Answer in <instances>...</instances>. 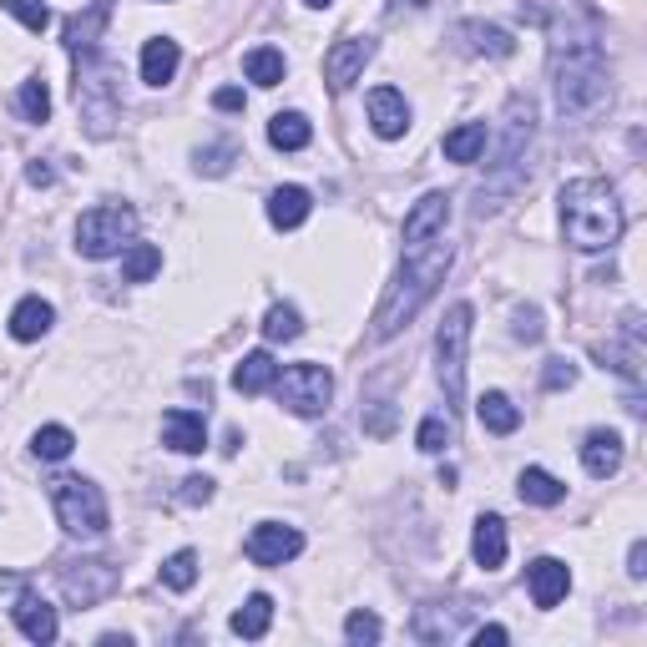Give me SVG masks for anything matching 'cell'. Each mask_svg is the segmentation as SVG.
Masks as SVG:
<instances>
[{
	"label": "cell",
	"instance_id": "cell-40",
	"mask_svg": "<svg viewBox=\"0 0 647 647\" xmlns=\"http://www.w3.org/2000/svg\"><path fill=\"white\" fill-rule=\"evenodd\" d=\"M542 334H546V324H542V314H536V309H516V339L536 344Z\"/></svg>",
	"mask_w": 647,
	"mask_h": 647
},
{
	"label": "cell",
	"instance_id": "cell-45",
	"mask_svg": "<svg viewBox=\"0 0 647 647\" xmlns=\"http://www.w3.org/2000/svg\"><path fill=\"white\" fill-rule=\"evenodd\" d=\"M26 177H31V187H51V183H56V172L46 167V162H31Z\"/></svg>",
	"mask_w": 647,
	"mask_h": 647
},
{
	"label": "cell",
	"instance_id": "cell-47",
	"mask_svg": "<svg viewBox=\"0 0 647 647\" xmlns=\"http://www.w3.org/2000/svg\"><path fill=\"white\" fill-rule=\"evenodd\" d=\"M304 5H330V0H304Z\"/></svg>",
	"mask_w": 647,
	"mask_h": 647
},
{
	"label": "cell",
	"instance_id": "cell-25",
	"mask_svg": "<svg viewBox=\"0 0 647 647\" xmlns=\"http://www.w3.org/2000/svg\"><path fill=\"white\" fill-rule=\"evenodd\" d=\"M309 208H314V203H309L304 187H278L274 198H268V223L274 228H299L309 218Z\"/></svg>",
	"mask_w": 647,
	"mask_h": 647
},
{
	"label": "cell",
	"instance_id": "cell-11",
	"mask_svg": "<svg viewBox=\"0 0 647 647\" xmlns=\"http://www.w3.org/2000/svg\"><path fill=\"white\" fill-rule=\"evenodd\" d=\"M243 552H249L253 567H284V562H293V556L304 552V536L293 527H284V521H264V527H253Z\"/></svg>",
	"mask_w": 647,
	"mask_h": 647
},
{
	"label": "cell",
	"instance_id": "cell-9",
	"mask_svg": "<svg viewBox=\"0 0 647 647\" xmlns=\"http://www.w3.org/2000/svg\"><path fill=\"white\" fill-rule=\"evenodd\" d=\"M77 106L92 137H106L112 132V122H117V86H112V71L106 67H92V61H81L77 71Z\"/></svg>",
	"mask_w": 647,
	"mask_h": 647
},
{
	"label": "cell",
	"instance_id": "cell-20",
	"mask_svg": "<svg viewBox=\"0 0 647 647\" xmlns=\"http://www.w3.org/2000/svg\"><path fill=\"white\" fill-rule=\"evenodd\" d=\"M177 61H183V51H177V41L158 36L142 46V81L147 86H167L172 77H177Z\"/></svg>",
	"mask_w": 647,
	"mask_h": 647
},
{
	"label": "cell",
	"instance_id": "cell-26",
	"mask_svg": "<svg viewBox=\"0 0 647 647\" xmlns=\"http://www.w3.org/2000/svg\"><path fill=\"white\" fill-rule=\"evenodd\" d=\"M516 490H521V501H531V506H556L567 496V486H562L552 471H542V465H527L521 481H516Z\"/></svg>",
	"mask_w": 647,
	"mask_h": 647
},
{
	"label": "cell",
	"instance_id": "cell-18",
	"mask_svg": "<svg viewBox=\"0 0 647 647\" xmlns=\"http://www.w3.org/2000/svg\"><path fill=\"white\" fill-rule=\"evenodd\" d=\"M162 440H167L177 455H198V450L208 446L203 415L198 409H167V415H162Z\"/></svg>",
	"mask_w": 647,
	"mask_h": 647
},
{
	"label": "cell",
	"instance_id": "cell-2",
	"mask_svg": "<svg viewBox=\"0 0 647 647\" xmlns=\"http://www.w3.org/2000/svg\"><path fill=\"white\" fill-rule=\"evenodd\" d=\"M562 228L581 253H602L622 239V203L602 177H571L562 187Z\"/></svg>",
	"mask_w": 647,
	"mask_h": 647
},
{
	"label": "cell",
	"instance_id": "cell-19",
	"mask_svg": "<svg viewBox=\"0 0 647 647\" xmlns=\"http://www.w3.org/2000/svg\"><path fill=\"white\" fill-rule=\"evenodd\" d=\"M471 556H476V567H486V571H496L506 562V521H501V516H481V521H476Z\"/></svg>",
	"mask_w": 647,
	"mask_h": 647
},
{
	"label": "cell",
	"instance_id": "cell-12",
	"mask_svg": "<svg viewBox=\"0 0 647 647\" xmlns=\"http://www.w3.org/2000/svg\"><path fill=\"white\" fill-rule=\"evenodd\" d=\"M374 56V46L365 36H344L330 46V56H324V81H330L334 92H344V86H355L359 71H365V61Z\"/></svg>",
	"mask_w": 647,
	"mask_h": 647
},
{
	"label": "cell",
	"instance_id": "cell-16",
	"mask_svg": "<svg viewBox=\"0 0 647 647\" xmlns=\"http://www.w3.org/2000/svg\"><path fill=\"white\" fill-rule=\"evenodd\" d=\"M581 465H587V476L608 481L622 471V436L617 430H592V436L581 440Z\"/></svg>",
	"mask_w": 647,
	"mask_h": 647
},
{
	"label": "cell",
	"instance_id": "cell-21",
	"mask_svg": "<svg viewBox=\"0 0 647 647\" xmlns=\"http://www.w3.org/2000/svg\"><path fill=\"white\" fill-rule=\"evenodd\" d=\"M274 380H278V365H274V355H268V349H253V355H243L239 370H233V390H239V395H264Z\"/></svg>",
	"mask_w": 647,
	"mask_h": 647
},
{
	"label": "cell",
	"instance_id": "cell-31",
	"mask_svg": "<svg viewBox=\"0 0 647 647\" xmlns=\"http://www.w3.org/2000/svg\"><path fill=\"white\" fill-rule=\"evenodd\" d=\"M158 268H162V249H152V243H127V258H122V278H127V284H147Z\"/></svg>",
	"mask_w": 647,
	"mask_h": 647
},
{
	"label": "cell",
	"instance_id": "cell-17",
	"mask_svg": "<svg viewBox=\"0 0 647 647\" xmlns=\"http://www.w3.org/2000/svg\"><path fill=\"white\" fill-rule=\"evenodd\" d=\"M11 617H15V627L31 637V643H56V633H61V622H56V608L46 602V597H21L11 608Z\"/></svg>",
	"mask_w": 647,
	"mask_h": 647
},
{
	"label": "cell",
	"instance_id": "cell-8",
	"mask_svg": "<svg viewBox=\"0 0 647 647\" xmlns=\"http://www.w3.org/2000/svg\"><path fill=\"white\" fill-rule=\"evenodd\" d=\"M531 127H536V106H531V96H511V106H506V137L501 147H496V177H501V193H511V187H521V172H516V162H521V152H527L531 142Z\"/></svg>",
	"mask_w": 647,
	"mask_h": 647
},
{
	"label": "cell",
	"instance_id": "cell-38",
	"mask_svg": "<svg viewBox=\"0 0 647 647\" xmlns=\"http://www.w3.org/2000/svg\"><path fill=\"white\" fill-rule=\"evenodd\" d=\"M415 440H420V450H425V455H440V450L450 446V425L440 420V415H430V420L420 425V436H415Z\"/></svg>",
	"mask_w": 647,
	"mask_h": 647
},
{
	"label": "cell",
	"instance_id": "cell-34",
	"mask_svg": "<svg viewBox=\"0 0 647 647\" xmlns=\"http://www.w3.org/2000/svg\"><path fill=\"white\" fill-rule=\"evenodd\" d=\"M15 106H21V117H26V122H46V117H51V92H46V81H21Z\"/></svg>",
	"mask_w": 647,
	"mask_h": 647
},
{
	"label": "cell",
	"instance_id": "cell-13",
	"mask_svg": "<svg viewBox=\"0 0 647 647\" xmlns=\"http://www.w3.org/2000/svg\"><path fill=\"white\" fill-rule=\"evenodd\" d=\"M446 218H450V198H446V193H425V198L409 208V218H405V253L420 249V243H430V239H440V233H446Z\"/></svg>",
	"mask_w": 647,
	"mask_h": 647
},
{
	"label": "cell",
	"instance_id": "cell-28",
	"mask_svg": "<svg viewBox=\"0 0 647 647\" xmlns=\"http://www.w3.org/2000/svg\"><path fill=\"white\" fill-rule=\"evenodd\" d=\"M486 122H461L455 132H446V158L450 162H481L486 152Z\"/></svg>",
	"mask_w": 647,
	"mask_h": 647
},
{
	"label": "cell",
	"instance_id": "cell-1",
	"mask_svg": "<svg viewBox=\"0 0 647 647\" xmlns=\"http://www.w3.org/2000/svg\"><path fill=\"white\" fill-rule=\"evenodd\" d=\"M446 268H450V243L446 239H430V243H420V249H409L405 253V268H400V278H395V289L384 293V304H380V314H374V339H395L400 330H405L409 319L420 314V304L436 293V284L446 278Z\"/></svg>",
	"mask_w": 647,
	"mask_h": 647
},
{
	"label": "cell",
	"instance_id": "cell-43",
	"mask_svg": "<svg viewBox=\"0 0 647 647\" xmlns=\"http://www.w3.org/2000/svg\"><path fill=\"white\" fill-rule=\"evenodd\" d=\"M627 577H647V542H633V552H627Z\"/></svg>",
	"mask_w": 647,
	"mask_h": 647
},
{
	"label": "cell",
	"instance_id": "cell-24",
	"mask_svg": "<svg viewBox=\"0 0 647 647\" xmlns=\"http://www.w3.org/2000/svg\"><path fill=\"white\" fill-rule=\"evenodd\" d=\"M309 137H314V127H309L304 112H278V117L268 122V142H274L278 152H304Z\"/></svg>",
	"mask_w": 647,
	"mask_h": 647
},
{
	"label": "cell",
	"instance_id": "cell-39",
	"mask_svg": "<svg viewBox=\"0 0 647 647\" xmlns=\"http://www.w3.org/2000/svg\"><path fill=\"white\" fill-rule=\"evenodd\" d=\"M571 380H577V365H571V359H546V370H542L546 390H567Z\"/></svg>",
	"mask_w": 647,
	"mask_h": 647
},
{
	"label": "cell",
	"instance_id": "cell-36",
	"mask_svg": "<svg viewBox=\"0 0 647 647\" xmlns=\"http://www.w3.org/2000/svg\"><path fill=\"white\" fill-rule=\"evenodd\" d=\"M0 11H11L15 21H21L26 31H36V36H41L46 26H51V11H46L41 0H0Z\"/></svg>",
	"mask_w": 647,
	"mask_h": 647
},
{
	"label": "cell",
	"instance_id": "cell-22",
	"mask_svg": "<svg viewBox=\"0 0 647 647\" xmlns=\"http://www.w3.org/2000/svg\"><path fill=\"white\" fill-rule=\"evenodd\" d=\"M56 324V309L46 304V299H36V293H31V299H21V304L11 309V334L21 344H31V339H41V334L51 330Z\"/></svg>",
	"mask_w": 647,
	"mask_h": 647
},
{
	"label": "cell",
	"instance_id": "cell-7",
	"mask_svg": "<svg viewBox=\"0 0 647 647\" xmlns=\"http://www.w3.org/2000/svg\"><path fill=\"white\" fill-rule=\"evenodd\" d=\"M278 384V405H289L293 415H324L334 400V374L324 370V365H289L284 370V380Z\"/></svg>",
	"mask_w": 647,
	"mask_h": 647
},
{
	"label": "cell",
	"instance_id": "cell-5",
	"mask_svg": "<svg viewBox=\"0 0 647 647\" xmlns=\"http://www.w3.org/2000/svg\"><path fill=\"white\" fill-rule=\"evenodd\" d=\"M465 349H471V304H450L446 324L436 334V370L450 405L465 400Z\"/></svg>",
	"mask_w": 647,
	"mask_h": 647
},
{
	"label": "cell",
	"instance_id": "cell-15",
	"mask_svg": "<svg viewBox=\"0 0 647 647\" xmlns=\"http://www.w3.org/2000/svg\"><path fill=\"white\" fill-rule=\"evenodd\" d=\"M370 122H374V132H380L384 142L405 137V127H409V106H405V96H400L395 86H374V92H370Z\"/></svg>",
	"mask_w": 647,
	"mask_h": 647
},
{
	"label": "cell",
	"instance_id": "cell-37",
	"mask_svg": "<svg viewBox=\"0 0 647 647\" xmlns=\"http://www.w3.org/2000/svg\"><path fill=\"white\" fill-rule=\"evenodd\" d=\"M380 617H374V612H349V622H344V637H349V643H380Z\"/></svg>",
	"mask_w": 647,
	"mask_h": 647
},
{
	"label": "cell",
	"instance_id": "cell-44",
	"mask_svg": "<svg viewBox=\"0 0 647 647\" xmlns=\"http://www.w3.org/2000/svg\"><path fill=\"white\" fill-rule=\"evenodd\" d=\"M212 106H218V112H239L243 92H239V86H223V92H212Z\"/></svg>",
	"mask_w": 647,
	"mask_h": 647
},
{
	"label": "cell",
	"instance_id": "cell-14",
	"mask_svg": "<svg viewBox=\"0 0 647 647\" xmlns=\"http://www.w3.org/2000/svg\"><path fill=\"white\" fill-rule=\"evenodd\" d=\"M527 577H531V602H536V608H556V602L567 597V587H571L567 562H556V556H542V562H531Z\"/></svg>",
	"mask_w": 647,
	"mask_h": 647
},
{
	"label": "cell",
	"instance_id": "cell-30",
	"mask_svg": "<svg viewBox=\"0 0 647 647\" xmlns=\"http://www.w3.org/2000/svg\"><path fill=\"white\" fill-rule=\"evenodd\" d=\"M243 77H249L253 86H278V81H284V51H274V46L249 51L243 56Z\"/></svg>",
	"mask_w": 647,
	"mask_h": 647
},
{
	"label": "cell",
	"instance_id": "cell-6",
	"mask_svg": "<svg viewBox=\"0 0 647 647\" xmlns=\"http://www.w3.org/2000/svg\"><path fill=\"white\" fill-rule=\"evenodd\" d=\"M137 233V212L122 208V203H106V208H92L77 223V253L81 258H112L132 243Z\"/></svg>",
	"mask_w": 647,
	"mask_h": 647
},
{
	"label": "cell",
	"instance_id": "cell-3",
	"mask_svg": "<svg viewBox=\"0 0 647 647\" xmlns=\"http://www.w3.org/2000/svg\"><path fill=\"white\" fill-rule=\"evenodd\" d=\"M602 96H608V56L597 41H581L567 56H556V106L567 117L592 112Z\"/></svg>",
	"mask_w": 647,
	"mask_h": 647
},
{
	"label": "cell",
	"instance_id": "cell-29",
	"mask_svg": "<svg viewBox=\"0 0 647 647\" xmlns=\"http://www.w3.org/2000/svg\"><path fill=\"white\" fill-rule=\"evenodd\" d=\"M268 622H274V597L253 592L249 602L233 612V633H239V637H264V633H268Z\"/></svg>",
	"mask_w": 647,
	"mask_h": 647
},
{
	"label": "cell",
	"instance_id": "cell-35",
	"mask_svg": "<svg viewBox=\"0 0 647 647\" xmlns=\"http://www.w3.org/2000/svg\"><path fill=\"white\" fill-rule=\"evenodd\" d=\"M264 334L268 339H299V334H304V319H299L293 304H274L264 319Z\"/></svg>",
	"mask_w": 647,
	"mask_h": 647
},
{
	"label": "cell",
	"instance_id": "cell-42",
	"mask_svg": "<svg viewBox=\"0 0 647 647\" xmlns=\"http://www.w3.org/2000/svg\"><path fill=\"white\" fill-rule=\"evenodd\" d=\"M228 158H233V147H212V152H198V167L203 172H228Z\"/></svg>",
	"mask_w": 647,
	"mask_h": 647
},
{
	"label": "cell",
	"instance_id": "cell-41",
	"mask_svg": "<svg viewBox=\"0 0 647 647\" xmlns=\"http://www.w3.org/2000/svg\"><path fill=\"white\" fill-rule=\"evenodd\" d=\"M183 501H187V506L212 501V481H208V476H187V481H183Z\"/></svg>",
	"mask_w": 647,
	"mask_h": 647
},
{
	"label": "cell",
	"instance_id": "cell-23",
	"mask_svg": "<svg viewBox=\"0 0 647 647\" xmlns=\"http://www.w3.org/2000/svg\"><path fill=\"white\" fill-rule=\"evenodd\" d=\"M476 415L490 436H511L516 425H521V409H516L511 395H501V390H486V395L476 400Z\"/></svg>",
	"mask_w": 647,
	"mask_h": 647
},
{
	"label": "cell",
	"instance_id": "cell-27",
	"mask_svg": "<svg viewBox=\"0 0 647 647\" xmlns=\"http://www.w3.org/2000/svg\"><path fill=\"white\" fill-rule=\"evenodd\" d=\"M461 41H465V46H471L476 56H511V51H516L511 31L486 26V21H465V26H461Z\"/></svg>",
	"mask_w": 647,
	"mask_h": 647
},
{
	"label": "cell",
	"instance_id": "cell-4",
	"mask_svg": "<svg viewBox=\"0 0 647 647\" xmlns=\"http://www.w3.org/2000/svg\"><path fill=\"white\" fill-rule=\"evenodd\" d=\"M51 506L61 516V527L81 542H96L106 531V496L86 476H56L51 481Z\"/></svg>",
	"mask_w": 647,
	"mask_h": 647
},
{
	"label": "cell",
	"instance_id": "cell-46",
	"mask_svg": "<svg viewBox=\"0 0 647 647\" xmlns=\"http://www.w3.org/2000/svg\"><path fill=\"white\" fill-rule=\"evenodd\" d=\"M486 643H506V627H481V633H476V647H486Z\"/></svg>",
	"mask_w": 647,
	"mask_h": 647
},
{
	"label": "cell",
	"instance_id": "cell-10",
	"mask_svg": "<svg viewBox=\"0 0 647 647\" xmlns=\"http://www.w3.org/2000/svg\"><path fill=\"white\" fill-rule=\"evenodd\" d=\"M117 567H106V562H71V567H61V592H67V602H77V608H96V602H106V597L117 592Z\"/></svg>",
	"mask_w": 647,
	"mask_h": 647
},
{
	"label": "cell",
	"instance_id": "cell-32",
	"mask_svg": "<svg viewBox=\"0 0 647 647\" xmlns=\"http://www.w3.org/2000/svg\"><path fill=\"white\" fill-rule=\"evenodd\" d=\"M193 581H198V552H193V546H183V552H172L167 562H162V587L187 592Z\"/></svg>",
	"mask_w": 647,
	"mask_h": 647
},
{
	"label": "cell",
	"instance_id": "cell-33",
	"mask_svg": "<svg viewBox=\"0 0 647 647\" xmlns=\"http://www.w3.org/2000/svg\"><path fill=\"white\" fill-rule=\"evenodd\" d=\"M31 450H36L41 461H67L71 450H77V436H71L67 425H46V430H36Z\"/></svg>",
	"mask_w": 647,
	"mask_h": 647
}]
</instances>
